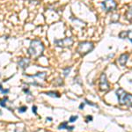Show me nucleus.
Here are the masks:
<instances>
[{
	"label": "nucleus",
	"mask_w": 132,
	"mask_h": 132,
	"mask_svg": "<svg viewBox=\"0 0 132 132\" xmlns=\"http://www.w3.org/2000/svg\"><path fill=\"white\" fill-rule=\"evenodd\" d=\"M44 51V45L40 40H34L31 42L30 46L28 48L29 56L34 59H38L40 56H42Z\"/></svg>",
	"instance_id": "obj_1"
},
{
	"label": "nucleus",
	"mask_w": 132,
	"mask_h": 132,
	"mask_svg": "<svg viewBox=\"0 0 132 132\" xmlns=\"http://www.w3.org/2000/svg\"><path fill=\"white\" fill-rule=\"evenodd\" d=\"M116 94L120 105L127 106V107L132 108V94L128 93L122 88L117 89Z\"/></svg>",
	"instance_id": "obj_2"
},
{
	"label": "nucleus",
	"mask_w": 132,
	"mask_h": 132,
	"mask_svg": "<svg viewBox=\"0 0 132 132\" xmlns=\"http://www.w3.org/2000/svg\"><path fill=\"white\" fill-rule=\"evenodd\" d=\"M93 48H94V45H93V42H81L78 44V48H77V52L81 56H85L90 52H92L93 50Z\"/></svg>",
	"instance_id": "obj_3"
},
{
	"label": "nucleus",
	"mask_w": 132,
	"mask_h": 132,
	"mask_svg": "<svg viewBox=\"0 0 132 132\" xmlns=\"http://www.w3.org/2000/svg\"><path fill=\"white\" fill-rule=\"evenodd\" d=\"M54 44L56 47H59V48H70L73 44V40L71 37H67L61 40L56 39L54 40Z\"/></svg>",
	"instance_id": "obj_4"
},
{
	"label": "nucleus",
	"mask_w": 132,
	"mask_h": 132,
	"mask_svg": "<svg viewBox=\"0 0 132 132\" xmlns=\"http://www.w3.org/2000/svg\"><path fill=\"white\" fill-rule=\"evenodd\" d=\"M99 87L101 92H108L109 90V84H108L107 76H106L105 73H102L100 77Z\"/></svg>",
	"instance_id": "obj_5"
},
{
	"label": "nucleus",
	"mask_w": 132,
	"mask_h": 132,
	"mask_svg": "<svg viewBox=\"0 0 132 132\" xmlns=\"http://www.w3.org/2000/svg\"><path fill=\"white\" fill-rule=\"evenodd\" d=\"M101 5L103 6V9L107 12H113L117 7V4L114 0H105V1L102 2Z\"/></svg>",
	"instance_id": "obj_6"
},
{
	"label": "nucleus",
	"mask_w": 132,
	"mask_h": 132,
	"mask_svg": "<svg viewBox=\"0 0 132 132\" xmlns=\"http://www.w3.org/2000/svg\"><path fill=\"white\" fill-rule=\"evenodd\" d=\"M46 75H47V73L46 72H38L37 74H35V75H33V76H28V75H26V74H24V76H26L27 78H39L40 79L42 78V81H44L45 80V78H46ZM30 85H34V86H42V84H40V83H38L37 82V80H35L33 83H31Z\"/></svg>",
	"instance_id": "obj_7"
},
{
	"label": "nucleus",
	"mask_w": 132,
	"mask_h": 132,
	"mask_svg": "<svg viewBox=\"0 0 132 132\" xmlns=\"http://www.w3.org/2000/svg\"><path fill=\"white\" fill-rule=\"evenodd\" d=\"M30 64V59L28 58H21L20 61L18 62L19 67L21 68L22 70H26Z\"/></svg>",
	"instance_id": "obj_8"
},
{
	"label": "nucleus",
	"mask_w": 132,
	"mask_h": 132,
	"mask_svg": "<svg viewBox=\"0 0 132 132\" xmlns=\"http://www.w3.org/2000/svg\"><path fill=\"white\" fill-rule=\"evenodd\" d=\"M129 57V54H122L120 56L118 59V63H120L121 66H125L128 62V59Z\"/></svg>",
	"instance_id": "obj_9"
},
{
	"label": "nucleus",
	"mask_w": 132,
	"mask_h": 132,
	"mask_svg": "<svg viewBox=\"0 0 132 132\" xmlns=\"http://www.w3.org/2000/svg\"><path fill=\"white\" fill-rule=\"evenodd\" d=\"M58 129H67V130L71 131L74 129V126H69L67 122H62L61 124H59Z\"/></svg>",
	"instance_id": "obj_10"
},
{
	"label": "nucleus",
	"mask_w": 132,
	"mask_h": 132,
	"mask_svg": "<svg viewBox=\"0 0 132 132\" xmlns=\"http://www.w3.org/2000/svg\"><path fill=\"white\" fill-rule=\"evenodd\" d=\"M125 17H126V20L129 22L132 23V5L129 6V8L127 10L126 13H125Z\"/></svg>",
	"instance_id": "obj_11"
},
{
	"label": "nucleus",
	"mask_w": 132,
	"mask_h": 132,
	"mask_svg": "<svg viewBox=\"0 0 132 132\" xmlns=\"http://www.w3.org/2000/svg\"><path fill=\"white\" fill-rule=\"evenodd\" d=\"M130 34V30H128V31H122L119 34V37L121 39H126V38H129V35Z\"/></svg>",
	"instance_id": "obj_12"
},
{
	"label": "nucleus",
	"mask_w": 132,
	"mask_h": 132,
	"mask_svg": "<svg viewBox=\"0 0 132 132\" xmlns=\"http://www.w3.org/2000/svg\"><path fill=\"white\" fill-rule=\"evenodd\" d=\"M45 94L48 95V96L53 97V98L60 97V94H59V93H57V92H47V93H45Z\"/></svg>",
	"instance_id": "obj_13"
},
{
	"label": "nucleus",
	"mask_w": 132,
	"mask_h": 132,
	"mask_svg": "<svg viewBox=\"0 0 132 132\" xmlns=\"http://www.w3.org/2000/svg\"><path fill=\"white\" fill-rule=\"evenodd\" d=\"M71 67H67V68H65L64 70H63V76L64 77H67L68 75L70 74V72H71Z\"/></svg>",
	"instance_id": "obj_14"
},
{
	"label": "nucleus",
	"mask_w": 132,
	"mask_h": 132,
	"mask_svg": "<svg viewBox=\"0 0 132 132\" xmlns=\"http://www.w3.org/2000/svg\"><path fill=\"white\" fill-rule=\"evenodd\" d=\"M8 101V98L5 97L3 100H2V101H0V106H1V107H3V108H6L5 103H6V101Z\"/></svg>",
	"instance_id": "obj_15"
},
{
	"label": "nucleus",
	"mask_w": 132,
	"mask_h": 132,
	"mask_svg": "<svg viewBox=\"0 0 132 132\" xmlns=\"http://www.w3.org/2000/svg\"><path fill=\"white\" fill-rule=\"evenodd\" d=\"M27 107H25V106H23V107L19 108L18 111L20 112V113H25L26 111H27Z\"/></svg>",
	"instance_id": "obj_16"
},
{
	"label": "nucleus",
	"mask_w": 132,
	"mask_h": 132,
	"mask_svg": "<svg viewBox=\"0 0 132 132\" xmlns=\"http://www.w3.org/2000/svg\"><path fill=\"white\" fill-rule=\"evenodd\" d=\"M78 118V116H71V118H70V120H69V122H74Z\"/></svg>",
	"instance_id": "obj_17"
},
{
	"label": "nucleus",
	"mask_w": 132,
	"mask_h": 132,
	"mask_svg": "<svg viewBox=\"0 0 132 132\" xmlns=\"http://www.w3.org/2000/svg\"><path fill=\"white\" fill-rule=\"evenodd\" d=\"M32 111L35 114H37V107L36 106H33V108H32Z\"/></svg>",
	"instance_id": "obj_18"
},
{
	"label": "nucleus",
	"mask_w": 132,
	"mask_h": 132,
	"mask_svg": "<svg viewBox=\"0 0 132 132\" xmlns=\"http://www.w3.org/2000/svg\"><path fill=\"white\" fill-rule=\"evenodd\" d=\"M85 103L88 104V105H90V106H93V107H94V106H96V104H94V103H92V102H90L89 101H87V100H86V101H85Z\"/></svg>",
	"instance_id": "obj_19"
},
{
	"label": "nucleus",
	"mask_w": 132,
	"mask_h": 132,
	"mask_svg": "<svg viewBox=\"0 0 132 132\" xmlns=\"http://www.w3.org/2000/svg\"><path fill=\"white\" fill-rule=\"evenodd\" d=\"M90 121H93V117L90 116H86V122H89Z\"/></svg>",
	"instance_id": "obj_20"
},
{
	"label": "nucleus",
	"mask_w": 132,
	"mask_h": 132,
	"mask_svg": "<svg viewBox=\"0 0 132 132\" xmlns=\"http://www.w3.org/2000/svg\"><path fill=\"white\" fill-rule=\"evenodd\" d=\"M23 91H24L26 93H28V95H30V94H31V93L29 92L28 89H25V88H24V89H23Z\"/></svg>",
	"instance_id": "obj_21"
},
{
	"label": "nucleus",
	"mask_w": 132,
	"mask_h": 132,
	"mask_svg": "<svg viewBox=\"0 0 132 132\" xmlns=\"http://www.w3.org/2000/svg\"><path fill=\"white\" fill-rule=\"evenodd\" d=\"M84 107H85V103H81V104H80V106H79V108H80V109H83Z\"/></svg>",
	"instance_id": "obj_22"
},
{
	"label": "nucleus",
	"mask_w": 132,
	"mask_h": 132,
	"mask_svg": "<svg viewBox=\"0 0 132 132\" xmlns=\"http://www.w3.org/2000/svg\"><path fill=\"white\" fill-rule=\"evenodd\" d=\"M4 89H3V87H2V85L0 84V91H3Z\"/></svg>",
	"instance_id": "obj_23"
},
{
	"label": "nucleus",
	"mask_w": 132,
	"mask_h": 132,
	"mask_svg": "<svg viewBox=\"0 0 132 132\" xmlns=\"http://www.w3.org/2000/svg\"><path fill=\"white\" fill-rule=\"evenodd\" d=\"M47 121H52V118H50V117H48V118H47Z\"/></svg>",
	"instance_id": "obj_24"
},
{
	"label": "nucleus",
	"mask_w": 132,
	"mask_h": 132,
	"mask_svg": "<svg viewBox=\"0 0 132 132\" xmlns=\"http://www.w3.org/2000/svg\"><path fill=\"white\" fill-rule=\"evenodd\" d=\"M129 42H130L131 43H132V39H130V38H129Z\"/></svg>",
	"instance_id": "obj_25"
},
{
	"label": "nucleus",
	"mask_w": 132,
	"mask_h": 132,
	"mask_svg": "<svg viewBox=\"0 0 132 132\" xmlns=\"http://www.w3.org/2000/svg\"><path fill=\"white\" fill-rule=\"evenodd\" d=\"M46 132H50V131H46Z\"/></svg>",
	"instance_id": "obj_26"
}]
</instances>
